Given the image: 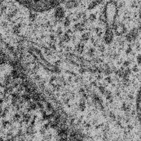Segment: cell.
Returning <instances> with one entry per match:
<instances>
[{
	"label": "cell",
	"mask_w": 141,
	"mask_h": 141,
	"mask_svg": "<svg viewBox=\"0 0 141 141\" xmlns=\"http://www.w3.org/2000/svg\"><path fill=\"white\" fill-rule=\"evenodd\" d=\"M31 11L43 12L57 7L66 0H14Z\"/></svg>",
	"instance_id": "6da1fadb"
},
{
	"label": "cell",
	"mask_w": 141,
	"mask_h": 141,
	"mask_svg": "<svg viewBox=\"0 0 141 141\" xmlns=\"http://www.w3.org/2000/svg\"><path fill=\"white\" fill-rule=\"evenodd\" d=\"M110 28L114 30L115 34L118 36L123 35L126 34L127 32L126 27L123 23L121 22H119L118 23H116L115 24L111 25Z\"/></svg>",
	"instance_id": "7a4b0ae2"
},
{
	"label": "cell",
	"mask_w": 141,
	"mask_h": 141,
	"mask_svg": "<svg viewBox=\"0 0 141 141\" xmlns=\"http://www.w3.org/2000/svg\"><path fill=\"white\" fill-rule=\"evenodd\" d=\"M111 28L110 27H107L106 29L105 33L104 34L103 37V41L104 43L107 44V45H110L113 42L114 40V33L112 30Z\"/></svg>",
	"instance_id": "3957f363"
},
{
	"label": "cell",
	"mask_w": 141,
	"mask_h": 141,
	"mask_svg": "<svg viewBox=\"0 0 141 141\" xmlns=\"http://www.w3.org/2000/svg\"><path fill=\"white\" fill-rule=\"evenodd\" d=\"M65 17V12L63 7L59 6L55 9L54 12V18L58 21L59 23H61L63 21V18Z\"/></svg>",
	"instance_id": "277c9868"
},
{
	"label": "cell",
	"mask_w": 141,
	"mask_h": 141,
	"mask_svg": "<svg viewBox=\"0 0 141 141\" xmlns=\"http://www.w3.org/2000/svg\"><path fill=\"white\" fill-rule=\"evenodd\" d=\"M136 109L139 122L141 124V87L138 90L136 99Z\"/></svg>",
	"instance_id": "5b68a950"
},
{
	"label": "cell",
	"mask_w": 141,
	"mask_h": 141,
	"mask_svg": "<svg viewBox=\"0 0 141 141\" xmlns=\"http://www.w3.org/2000/svg\"><path fill=\"white\" fill-rule=\"evenodd\" d=\"M79 5H80V3L77 0H68L66 2L65 6L66 8L72 9L73 8H76Z\"/></svg>",
	"instance_id": "8992f818"
},
{
	"label": "cell",
	"mask_w": 141,
	"mask_h": 141,
	"mask_svg": "<svg viewBox=\"0 0 141 141\" xmlns=\"http://www.w3.org/2000/svg\"><path fill=\"white\" fill-rule=\"evenodd\" d=\"M85 27H86V24L83 22L82 23H77L73 26V30L74 32H82L85 30Z\"/></svg>",
	"instance_id": "52a82bcc"
},
{
	"label": "cell",
	"mask_w": 141,
	"mask_h": 141,
	"mask_svg": "<svg viewBox=\"0 0 141 141\" xmlns=\"http://www.w3.org/2000/svg\"><path fill=\"white\" fill-rule=\"evenodd\" d=\"M75 50L80 54H82L84 50V43L83 42H79L75 46Z\"/></svg>",
	"instance_id": "ba28073f"
},
{
	"label": "cell",
	"mask_w": 141,
	"mask_h": 141,
	"mask_svg": "<svg viewBox=\"0 0 141 141\" xmlns=\"http://www.w3.org/2000/svg\"><path fill=\"white\" fill-rule=\"evenodd\" d=\"M129 33L131 34V35L134 38L135 41L137 39L139 35H140V30H139V29L137 28H132Z\"/></svg>",
	"instance_id": "9c48e42d"
},
{
	"label": "cell",
	"mask_w": 141,
	"mask_h": 141,
	"mask_svg": "<svg viewBox=\"0 0 141 141\" xmlns=\"http://www.w3.org/2000/svg\"><path fill=\"white\" fill-rule=\"evenodd\" d=\"M90 32H86L82 34V36H81V41L83 42H87L90 39Z\"/></svg>",
	"instance_id": "30bf717a"
},
{
	"label": "cell",
	"mask_w": 141,
	"mask_h": 141,
	"mask_svg": "<svg viewBox=\"0 0 141 141\" xmlns=\"http://www.w3.org/2000/svg\"><path fill=\"white\" fill-rule=\"evenodd\" d=\"M98 5V3L96 2L95 0H93V1H91L88 4V10H92V9L95 8L97 7Z\"/></svg>",
	"instance_id": "8fae6325"
},
{
	"label": "cell",
	"mask_w": 141,
	"mask_h": 141,
	"mask_svg": "<svg viewBox=\"0 0 141 141\" xmlns=\"http://www.w3.org/2000/svg\"><path fill=\"white\" fill-rule=\"evenodd\" d=\"M96 50L94 47H90L89 49L88 50L87 52V55L90 57H94V55H95Z\"/></svg>",
	"instance_id": "7c38bea8"
},
{
	"label": "cell",
	"mask_w": 141,
	"mask_h": 141,
	"mask_svg": "<svg viewBox=\"0 0 141 141\" xmlns=\"http://www.w3.org/2000/svg\"><path fill=\"white\" fill-rule=\"evenodd\" d=\"M38 14L36 13H34V11H31L30 12V14H29V19L32 22H34L35 19L37 18Z\"/></svg>",
	"instance_id": "4fadbf2b"
},
{
	"label": "cell",
	"mask_w": 141,
	"mask_h": 141,
	"mask_svg": "<svg viewBox=\"0 0 141 141\" xmlns=\"http://www.w3.org/2000/svg\"><path fill=\"white\" fill-rule=\"evenodd\" d=\"M94 32H95V33L97 35V36L99 38H100L103 35V30H102V29L100 28V27H96L95 28V29H94Z\"/></svg>",
	"instance_id": "5bb4252c"
},
{
	"label": "cell",
	"mask_w": 141,
	"mask_h": 141,
	"mask_svg": "<svg viewBox=\"0 0 141 141\" xmlns=\"http://www.w3.org/2000/svg\"><path fill=\"white\" fill-rule=\"evenodd\" d=\"M71 17H66L65 20L63 21V24L65 27H68L71 24Z\"/></svg>",
	"instance_id": "9a60e30c"
},
{
	"label": "cell",
	"mask_w": 141,
	"mask_h": 141,
	"mask_svg": "<svg viewBox=\"0 0 141 141\" xmlns=\"http://www.w3.org/2000/svg\"><path fill=\"white\" fill-rule=\"evenodd\" d=\"M98 50H99L100 53H101V54L104 53V52L105 51V50H106L105 46L103 44H99V46H98Z\"/></svg>",
	"instance_id": "2e32d148"
},
{
	"label": "cell",
	"mask_w": 141,
	"mask_h": 141,
	"mask_svg": "<svg viewBox=\"0 0 141 141\" xmlns=\"http://www.w3.org/2000/svg\"><path fill=\"white\" fill-rule=\"evenodd\" d=\"M126 54L127 55H129V54H131V53H132V44H128V46H127V47L126 48Z\"/></svg>",
	"instance_id": "e0dca14e"
},
{
	"label": "cell",
	"mask_w": 141,
	"mask_h": 141,
	"mask_svg": "<svg viewBox=\"0 0 141 141\" xmlns=\"http://www.w3.org/2000/svg\"><path fill=\"white\" fill-rule=\"evenodd\" d=\"M88 19H89V20L90 21V22H94V21H95L96 19V14H94V13H92V14H90L89 15V16Z\"/></svg>",
	"instance_id": "ac0fdd59"
},
{
	"label": "cell",
	"mask_w": 141,
	"mask_h": 141,
	"mask_svg": "<svg viewBox=\"0 0 141 141\" xmlns=\"http://www.w3.org/2000/svg\"><path fill=\"white\" fill-rule=\"evenodd\" d=\"M109 116L110 118L111 119V120L113 121H115L116 120V116L115 115V114L113 113V111H110L109 113Z\"/></svg>",
	"instance_id": "d6986e66"
},
{
	"label": "cell",
	"mask_w": 141,
	"mask_h": 141,
	"mask_svg": "<svg viewBox=\"0 0 141 141\" xmlns=\"http://www.w3.org/2000/svg\"><path fill=\"white\" fill-rule=\"evenodd\" d=\"M62 28L61 27H59L57 29V30H56V34H57V36L58 37H60V38L61 36V35L62 34Z\"/></svg>",
	"instance_id": "ffe728a7"
},
{
	"label": "cell",
	"mask_w": 141,
	"mask_h": 141,
	"mask_svg": "<svg viewBox=\"0 0 141 141\" xmlns=\"http://www.w3.org/2000/svg\"><path fill=\"white\" fill-rule=\"evenodd\" d=\"M98 88H99V92L101 93V94H104H104H105V91H106L105 87H104L102 86V85H101V86H100Z\"/></svg>",
	"instance_id": "44dd1931"
},
{
	"label": "cell",
	"mask_w": 141,
	"mask_h": 141,
	"mask_svg": "<svg viewBox=\"0 0 141 141\" xmlns=\"http://www.w3.org/2000/svg\"><path fill=\"white\" fill-rule=\"evenodd\" d=\"M137 62L138 64L141 66V54H139L137 56Z\"/></svg>",
	"instance_id": "7402d4cb"
},
{
	"label": "cell",
	"mask_w": 141,
	"mask_h": 141,
	"mask_svg": "<svg viewBox=\"0 0 141 141\" xmlns=\"http://www.w3.org/2000/svg\"><path fill=\"white\" fill-rule=\"evenodd\" d=\"M87 71V68H84V67H81V68L79 69V73H80L81 74H83L85 73Z\"/></svg>",
	"instance_id": "603a6c76"
},
{
	"label": "cell",
	"mask_w": 141,
	"mask_h": 141,
	"mask_svg": "<svg viewBox=\"0 0 141 141\" xmlns=\"http://www.w3.org/2000/svg\"><path fill=\"white\" fill-rule=\"evenodd\" d=\"M131 63V62L129 61V60H126V61H125L124 62H123L122 64L123 66L125 67H127L128 66H129V65H130Z\"/></svg>",
	"instance_id": "cb8c5ba5"
},
{
	"label": "cell",
	"mask_w": 141,
	"mask_h": 141,
	"mask_svg": "<svg viewBox=\"0 0 141 141\" xmlns=\"http://www.w3.org/2000/svg\"><path fill=\"white\" fill-rule=\"evenodd\" d=\"M105 82H107V83H108V84L111 83H112V80H111V77H109V76H108V77H107V78H105Z\"/></svg>",
	"instance_id": "d4e9b609"
},
{
	"label": "cell",
	"mask_w": 141,
	"mask_h": 141,
	"mask_svg": "<svg viewBox=\"0 0 141 141\" xmlns=\"http://www.w3.org/2000/svg\"><path fill=\"white\" fill-rule=\"evenodd\" d=\"M46 129L44 128V127H42V128H40V130L39 131V132L40 133V134H41L42 135H45L46 134Z\"/></svg>",
	"instance_id": "484cf974"
},
{
	"label": "cell",
	"mask_w": 141,
	"mask_h": 141,
	"mask_svg": "<svg viewBox=\"0 0 141 141\" xmlns=\"http://www.w3.org/2000/svg\"><path fill=\"white\" fill-rule=\"evenodd\" d=\"M132 71L134 72V73H137V72H138V71H139V69H138V68L137 67V65H134V67H132Z\"/></svg>",
	"instance_id": "4316f807"
},
{
	"label": "cell",
	"mask_w": 141,
	"mask_h": 141,
	"mask_svg": "<svg viewBox=\"0 0 141 141\" xmlns=\"http://www.w3.org/2000/svg\"><path fill=\"white\" fill-rule=\"evenodd\" d=\"M34 80H35L36 81H39L41 80V77L39 76V75H37V74H35V77H34Z\"/></svg>",
	"instance_id": "83f0119b"
},
{
	"label": "cell",
	"mask_w": 141,
	"mask_h": 141,
	"mask_svg": "<svg viewBox=\"0 0 141 141\" xmlns=\"http://www.w3.org/2000/svg\"><path fill=\"white\" fill-rule=\"evenodd\" d=\"M90 86H91L92 87H96V86H98V83L96 82V81H93V82H92L91 83H90Z\"/></svg>",
	"instance_id": "f1b7e54d"
},
{
	"label": "cell",
	"mask_w": 141,
	"mask_h": 141,
	"mask_svg": "<svg viewBox=\"0 0 141 141\" xmlns=\"http://www.w3.org/2000/svg\"><path fill=\"white\" fill-rule=\"evenodd\" d=\"M43 127L46 129V130H49V127H50V126L49 123H45V124H44Z\"/></svg>",
	"instance_id": "f546056e"
},
{
	"label": "cell",
	"mask_w": 141,
	"mask_h": 141,
	"mask_svg": "<svg viewBox=\"0 0 141 141\" xmlns=\"http://www.w3.org/2000/svg\"><path fill=\"white\" fill-rule=\"evenodd\" d=\"M95 1H96V2L98 3V5H102V4H103L104 0H95Z\"/></svg>",
	"instance_id": "4dcf8cb0"
},
{
	"label": "cell",
	"mask_w": 141,
	"mask_h": 141,
	"mask_svg": "<svg viewBox=\"0 0 141 141\" xmlns=\"http://www.w3.org/2000/svg\"><path fill=\"white\" fill-rule=\"evenodd\" d=\"M96 80L99 81V80H102V78H103V76H102L100 74H99L96 76Z\"/></svg>",
	"instance_id": "1f68e13d"
},
{
	"label": "cell",
	"mask_w": 141,
	"mask_h": 141,
	"mask_svg": "<svg viewBox=\"0 0 141 141\" xmlns=\"http://www.w3.org/2000/svg\"><path fill=\"white\" fill-rule=\"evenodd\" d=\"M66 33H68L69 35H72L73 34L72 30H71V29H68V30H67Z\"/></svg>",
	"instance_id": "d6a6232c"
},
{
	"label": "cell",
	"mask_w": 141,
	"mask_h": 141,
	"mask_svg": "<svg viewBox=\"0 0 141 141\" xmlns=\"http://www.w3.org/2000/svg\"><path fill=\"white\" fill-rule=\"evenodd\" d=\"M72 77H71V76H69V77H68V82H69V83H71L72 82Z\"/></svg>",
	"instance_id": "836d02e7"
},
{
	"label": "cell",
	"mask_w": 141,
	"mask_h": 141,
	"mask_svg": "<svg viewBox=\"0 0 141 141\" xmlns=\"http://www.w3.org/2000/svg\"><path fill=\"white\" fill-rule=\"evenodd\" d=\"M139 17H140V19L141 20V7H140V13H139Z\"/></svg>",
	"instance_id": "e575fe53"
},
{
	"label": "cell",
	"mask_w": 141,
	"mask_h": 141,
	"mask_svg": "<svg viewBox=\"0 0 141 141\" xmlns=\"http://www.w3.org/2000/svg\"><path fill=\"white\" fill-rule=\"evenodd\" d=\"M56 95L57 97H60V96H61V94L59 92H57L56 93Z\"/></svg>",
	"instance_id": "d590c367"
}]
</instances>
